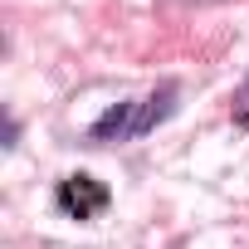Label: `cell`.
Masks as SVG:
<instances>
[{"label": "cell", "instance_id": "obj_1", "mask_svg": "<svg viewBox=\"0 0 249 249\" xmlns=\"http://www.w3.org/2000/svg\"><path fill=\"white\" fill-rule=\"evenodd\" d=\"M176 98H181V88H176V83H161L157 93H147V98H137V103H117V107H107L88 132H93L98 142H107V137H117V142L147 137L152 127H161V122L176 112Z\"/></svg>", "mask_w": 249, "mask_h": 249}, {"label": "cell", "instance_id": "obj_2", "mask_svg": "<svg viewBox=\"0 0 249 249\" xmlns=\"http://www.w3.org/2000/svg\"><path fill=\"white\" fill-rule=\"evenodd\" d=\"M54 200H59L64 215H73V220H93V215L107 210V186H103L98 176H83V171H78V176H64V181H59Z\"/></svg>", "mask_w": 249, "mask_h": 249}]
</instances>
